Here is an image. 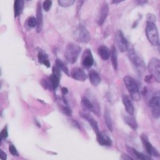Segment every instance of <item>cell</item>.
<instances>
[{"mask_svg":"<svg viewBox=\"0 0 160 160\" xmlns=\"http://www.w3.org/2000/svg\"><path fill=\"white\" fill-rule=\"evenodd\" d=\"M127 51L128 52V57H129L131 62H132L134 67L136 68L138 74L140 75H142L145 72V63L142 61V59L137 55L135 49L133 48V46L131 45L130 43H128Z\"/></svg>","mask_w":160,"mask_h":160,"instance_id":"6da1fadb","label":"cell"},{"mask_svg":"<svg viewBox=\"0 0 160 160\" xmlns=\"http://www.w3.org/2000/svg\"><path fill=\"white\" fill-rule=\"evenodd\" d=\"M123 82L132 99L135 101H139L141 99V95L138 91V84L135 82V80L130 75H127L123 78Z\"/></svg>","mask_w":160,"mask_h":160,"instance_id":"7a4b0ae2","label":"cell"},{"mask_svg":"<svg viewBox=\"0 0 160 160\" xmlns=\"http://www.w3.org/2000/svg\"><path fill=\"white\" fill-rule=\"evenodd\" d=\"M80 52H81V48L79 46L75 43H69L66 47L64 56L68 62L73 64L77 61Z\"/></svg>","mask_w":160,"mask_h":160,"instance_id":"3957f363","label":"cell"},{"mask_svg":"<svg viewBox=\"0 0 160 160\" xmlns=\"http://www.w3.org/2000/svg\"><path fill=\"white\" fill-rule=\"evenodd\" d=\"M146 35L148 37V39L152 45L158 46L159 40H158V32L155 23L153 22H147L146 26Z\"/></svg>","mask_w":160,"mask_h":160,"instance_id":"277c9868","label":"cell"},{"mask_svg":"<svg viewBox=\"0 0 160 160\" xmlns=\"http://www.w3.org/2000/svg\"><path fill=\"white\" fill-rule=\"evenodd\" d=\"M74 38L76 41L82 43H88L91 40V34L83 25H79L74 31Z\"/></svg>","mask_w":160,"mask_h":160,"instance_id":"5b68a950","label":"cell"},{"mask_svg":"<svg viewBox=\"0 0 160 160\" xmlns=\"http://www.w3.org/2000/svg\"><path fill=\"white\" fill-rule=\"evenodd\" d=\"M81 106H82V109L85 111H91L94 112L97 116H100L101 113H100V108L98 107V104L94 103L87 97L83 96L81 99Z\"/></svg>","mask_w":160,"mask_h":160,"instance_id":"8992f818","label":"cell"},{"mask_svg":"<svg viewBox=\"0 0 160 160\" xmlns=\"http://www.w3.org/2000/svg\"><path fill=\"white\" fill-rule=\"evenodd\" d=\"M148 68L151 75L155 78V81L160 82V62L157 58H153L148 64Z\"/></svg>","mask_w":160,"mask_h":160,"instance_id":"52a82bcc","label":"cell"},{"mask_svg":"<svg viewBox=\"0 0 160 160\" xmlns=\"http://www.w3.org/2000/svg\"><path fill=\"white\" fill-rule=\"evenodd\" d=\"M141 140H142L143 147L145 148V150L150 155H152V156L155 157L159 156V152H158V150L155 149V148L152 146V144L150 142L148 135H145V134H142V135H141Z\"/></svg>","mask_w":160,"mask_h":160,"instance_id":"ba28073f","label":"cell"},{"mask_svg":"<svg viewBox=\"0 0 160 160\" xmlns=\"http://www.w3.org/2000/svg\"><path fill=\"white\" fill-rule=\"evenodd\" d=\"M115 42L117 44L118 50L121 52H125L128 50V46L129 42L127 41L124 35L121 31H118L115 34Z\"/></svg>","mask_w":160,"mask_h":160,"instance_id":"9c48e42d","label":"cell"},{"mask_svg":"<svg viewBox=\"0 0 160 160\" xmlns=\"http://www.w3.org/2000/svg\"><path fill=\"white\" fill-rule=\"evenodd\" d=\"M149 107L152 110V115L155 118H159L160 115V98L159 95H155L150 99Z\"/></svg>","mask_w":160,"mask_h":160,"instance_id":"30bf717a","label":"cell"},{"mask_svg":"<svg viewBox=\"0 0 160 160\" xmlns=\"http://www.w3.org/2000/svg\"><path fill=\"white\" fill-rule=\"evenodd\" d=\"M82 66L85 69H90L94 64V58L90 49H86L82 54Z\"/></svg>","mask_w":160,"mask_h":160,"instance_id":"8fae6325","label":"cell"},{"mask_svg":"<svg viewBox=\"0 0 160 160\" xmlns=\"http://www.w3.org/2000/svg\"><path fill=\"white\" fill-rule=\"evenodd\" d=\"M79 115L81 117H82V118H84L85 120H87L88 122H89V124L91 125V128H92L94 131H95V134H96V135H98V134H99V129H98V122H97L96 120L95 119V118H93L92 116H91V115H90L89 113L87 112V111H80L79 112Z\"/></svg>","mask_w":160,"mask_h":160,"instance_id":"7c38bea8","label":"cell"},{"mask_svg":"<svg viewBox=\"0 0 160 160\" xmlns=\"http://www.w3.org/2000/svg\"><path fill=\"white\" fill-rule=\"evenodd\" d=\"M71 77L74 79L77 80V81H80V82H85L88 76L86 75L85 71L83 69L80 68H75L71 70Z\"/></svg>","mask_w":160,"mask_h":160,"instance_id":"4fadbf2b","label":"cell"},{"mask_svg":"<svg viewBox=\"0 0 160 160\" xmlns=\"http://www.w3.org/2000/svg\"><path fill=\"white\" fill-rule=\"evenodd\" d=\"M97 136V141L98 144L101 146H106V147H111L112 146V140L110 138L108 134L105 131H100L99 134Z\"/></svg>","mask_w":160,"mask_h":160,"instance_id":"5bb4252c","label":"cell"},{"mask_svg":"<svg viewBox=\"0 0 160 160\" xmlns=\"http://www.w3.org/2000/svg\"><path fill=\"white\" fill-rule=\"evenodd\" d=\"M108 12H109V8H108V5L107 2H104L102 4V8H101V10H100L99 15H98V25L102 26L103 24V22H105L106 18L108 15Z\"/></svg>","mask_w":160,"mask_h":160,"instance_id":"9a60e30c","label":"cell"},{"mask_svg":"<svg viewBox=\"0 0 160 160\" xmlns=\"http://www.w3.org/2000/svg\"><path fill=\"white\" fill-rule=\"evenodd\" d=\"M122 101L124 107H125L126 111H127L130 115H133L134 111H135V109H134V107H133V104L132 102H131V99H130L129 96H128L127 95H123L122 97Z\"/></svg>","mask_w":160,"mask_h":160,"instance_id":"2e32d148","label":"cell"},{"mask_svg":"<svg viewBox=\"0 0 160 160\" xmlns=\"http://www.w3.org/2000/svg\"><path fill=\"white\" fill-rule=\"evenodd\" d=\"M89 79L91 83L95 87H97L101 82V77L99 73L97 72L95 70H91L89 71Z\"/></svg>","mask_w":160,"mask_h":160,"instance_id":"e0dca14e","label":"cell"},{"mask_svg":"<svg viewBox=\"0 0 160 160\" xmlns=\"http://www.w3.org/2000/svg\"><path fill=\"white\" fill-rule=\"evenodd\" d=\"M37 21H38V26H37V32L39 33L40 31L42 30V6H41V2H38V6H37Z\"/></svg>","mask_w":160,"mask_h":160,"instance_id":"ac0fdd59","label":"cell"},{"mask_svg":"<svg viewBox=\"0 0 160 160\" xmlns=\"http://www.w3.org/2000/svg\"><path fill=\"white\" fill-rule=\"evenodd\" d=\"M38 60L39 63L43 64L45 65L47 68H49L51 67V62L49 61V58H48V55L47 53L44 52L42 50L38 49Z\"/></svg>","mask_w":160,"mask_h":160,"instance_id":"d6986e66","label":"cell"},{"mask_svg":"<svg viewBox=\"0 0 160 160\" xmlns=\"http://www.w3.org/2000/svg\"><path fill=\"white\" fill-rule=\"evenodd\" d=\"M128 151L129 153H131V155L133 156L136 157L137 159H142V160H149V159H152L151 157L149 156H147L143 154V153H141V152H138V151L135 149V148H130V147H128Z\"/></svg>","mask_w":160,"mask_h":160,"instance_id":"ffe728a7","label":"cell"},{"mask_svg":"<svg viewBox=\"0 0 160 160\" xmlns=\"http://www.w3.org/2000/svg\"><path fill=\"white\" fill-rule=\"evenodd\" d=\"M98 53L102 60L106 61L111 56V51L106 46H100L98 49Z\"/></svg>","mask_w":160,"mask_h":160,"instance_id":"44dd1931","label":"cell"},{"mask_svg":"<svg viewBox=\"0 0 160 160\" xmlns=\"http://www.w3.org/2000/svg\"><path fill=\"white\" fill-rule=\"evenodd\" d=\"M111 48H112L111 51V64L115 71H117L118 70V52H117V49L115 45H113Z\"/></svg>","mask_w":160,"mask_h":160,"instance_id":"7402d4cb","label":"cell"},{"mask_svg":"<svg viewBox=\"0 0 160 160\" xmlns=\"http://www.w3.org/2000/svg\"><path fill=\"white\" fill-rule=\"evenodd\" d=\"M24 8V1L23 0H15V5H14V11H15V17L19 16L22 14Z\"/></svg>","mask_w":160,"mask_h":160,"instance_id":"603a6c76","label":"cell"},{"mask_svg":"<svg viewBox=\"0 0 160 160\" xmlns=\"http://www.w3.org/2000/svg\"><path fill=\"white\" fill-rule=\"evenodd\" d=\"M124 121L128 126H129L130 128H132L133 130H137L138 128V124H137L136 121H135V118H133L131 115L130 116H125L124 117Z\"/></svg>","mask_w":160,"mask_h":160,"instance_id":"cb8c5ba5","label":"cell"},{"mask_svg":"<svg viewBox=\"0 0 160 160\" xmlns=\"http://www.w3.org/2000/svg\"><path fill=\"white\" fill-rule=\"evenodd\" d=\"M40 83H41L42 87H43L44 89L48 90V91H55L50 78H48V79H47V78H42V79H41V81H40Z\"/></svg>","mask_w":160,"mask_h":160,"instance_id":"d4e9b609","label":"cell"},{"mask_svg":"<svg viewBox=\"0 0 160 160\" xmlns=\"http://www.w3.org/2000/svg\"><path fill=\"white\" fill-rule=\"evenodd\" d=\"M105 122H106V124H107V126H108V128L109 129V131L112 132L113 131L112 120H111V115H110V112L108 109H105Z\"/></svg>","mask_w":160,"mask_h":160,"instance_id":"484cf974","label":"cell"},{"mask_svg":"<svg viewBox=\"0 0 160 160\" xmlns=\"http://www.w3.org/2000/svg\"><path fill=\"white\" fill-rule=\"evenodd\" d=\"M55 65H56L57 67H58V68H59L60 70H61V71H63L65 74H67L68 75H70L69 71H68V67L65 65V63L62 62V60L59 59V58H57V59L55 60Z\"/></svg>","mask_w":160,"mask_h":160,"instance_id":"4316f807","label":"cell"},{"mask_svg":"<svg viewBox=\"0 0 160 160\" xmlns=\"http://www.w3.org/2000/svg\"><path fill=\"white\" fill-rule=\"evenodd\" d=\"M50 80H51V83H52V86H53V88H54V90H56L57 88H58V86H59V82H60V77H58L56 76V75H51V76L49 77Z\"/></svg>","mask_w":160,"mask_h":160,"instance_id":"83f0119b","label":"cell"},{"mask_svg":"<svg viewBox=\"0 0 160 160\" xmlns=\"http://www.w3.org/2000/svg\"><path fill=\"white\" fill-rule=\"evenodd\" d=\"M27 25L31 28H35V27L37 28L38 26V21H37V18H35V17H30V18H28L27 20Z\"/></svg>","mask_w":160,"mask_h":160,"instance_id":"f1b7e54d","label":"cell"},{"mask_svg":"<svg viewBox=\"0 0 160 160\" xmlns=\"http://www.w3.org/2000/svg\"><path fill=\"white\" fill-rule=\"evenodd\" d=\"M58 2L60 7L68 8V7H71V6L75 3V1L74 0H58Z\"/></svg>","mask_w":160,"mask_h":160,"instance_id":"f546056e","label":"cell"},{"mask_svg":"<svg viewBox=\"0 0 160 160\" xmlns=\"http://www.w3.org/2000/svg\"><path fill=\"white\" fill-rule=\"evenodd\" d=\"M60 108H61V111H62V114H64L67 116L70 117L72 115V111H71V109L68 106H61Z\"/></svg>","mask_w":160,"mask_h":160,"instance_id":"4dcf8cb0","label":"cell"},{"mask_svg":"<svg viewBox=\"0 0 160 160\" xmlns=\"http://www.w3.org/2000/svg\"><path fill=\"white\" fill-rule=\"evenodd\" d=\"M51 6H52V1H51V0H46L42 3V8H43V10L46 12H48V11L51 10Z\"/></svg>","mask_w":160,"mask_h":160,"instance_id":"1f68e13d","label":"cell"},{"mask_svg":"<svg viewBox=\"0 0 160 160\" xmlns=\"http://www.w3.org/2000/svg\"><path fill=\"white\" fill-rule=\"evenodd\" d=\"M8 137V125H6L4 127L3 129L1 131V141L2 140H6Z\"/></svg>","mask_w":160,"mask_h":160,"instance_id":"d6a6232c","label":"cell"},{"mask_svg":"<svg viewBox=\"0 0 160 160\" xmlns=\"http://www.w3.org/2000/svg\"><path fill=\"white\" fill-rule=\"evenodd\" d=\"M9 151H10V153H11V155H13V156H18V155H18V151H17L16 148H15L14 144H10Z\"/></svg>","mask_w":160,"mask_h":160,"instance_id":"836d02e7","label":"cell"},{"mask_svg":"<svg viewBox=\"0 0 160 160\" xmlns=\"http://www.w3.org/2000/svg\"><path fill=\"white\" fill-rule=\"evenodd\" d=\"M52 74L53 75H56V76L60 77V78H61V70H60L56 65L53 67Z\"/></svg>","mask_w":160,"mask_h":160,"instance_id":"e575fe53","label":"cell"},{"mask_svg":"<svg viewBox=\"0 0 160 160\" xmlns=\"http://www.w3.org/2000/svg\"><path fill=\"white\" fill-rule=\"evenodd\" d=\"M146 16H147L148 22H153V23H155L156 22V17H155V15H153V14H148Z\"/></svg>","mask_w":160,"mask_h":160,"instance_id":"d590c367","label":"cell"},{"mask_svg":"<svg viewBox=\"0 0 160 160\" xmlns=\"http://www.w3.org/2000/svg\"><path fill=\"white\" fill-rule=\"evenodd\" d=\"M153 78H154V77H153L151 75H147V76H146L145 78H144V81H145V82H147V83L150 84V83H151V82H152Z\"/></svg>","mask_w":160,"mask_h":160,"instance_id":"8d00e7d4","label":"cell"},{"mask_svg":"<svg viewBox=\"0 0 160 160\" xmlns=\"http://www.w3.org/2000/svg\"><path fill=\"white\" fill-rule=\"evenodd\" d=\"M0 158H1V159H4V160H6L7 159V157H8V155H7V154H6L5 152H4L3 151H2V150H0Z\"/></svg>","mask_w":160,"mask_h":160,"instance_id":"74e56055","label":"cell"},{"mask_svg":"<svg viewBox=\"0 0 160 160\" xmlns=\"http://www.w3.org/2000/svg\"><path fill=\"white\" fill-rule=\"evenodd\" d=\"M121 159H130V160H132V159H134V158H131V157H130L129 155H126V154H122V155H121Z\"/></svg>","mask_w":160,"mask_h":160,"instance_id":"f35d334b","label":"cell"},{"mask_svg":"<svg viewBox=\"0 0 160 160\" xmlns=\"http://www.w3.org/2000/svg\"><path fill=\"white\" fill-rule=\"evenodd\" d=\"M72 125L75 127V128H78V129H81V127H80L79 123H78L77 121H75V120H72Z\"/></svg>","mask_w":160,"mask_h":160,"instance_id":"ab89813d","label":"cell"},{"mask_svg":"<svg viewBox=\"0 0 160 160\" xmlns=\"http://www.w3.org/2000/svg\"><path fill=\"white\" fill-rule=\"evenodd\" d=\"M61 91H62V95H66L68 94V89L67 88H61Z\"/></svg>","mask_w":160,"mask_h":160,"instance_id":"60d3db41","label":"cell"},{"mask_svg":"<svg viewBox=\"0 0 160 160\" xmlns=\"http://www.w3.org/2000/svg\"><path fill=\"white\" fill-rule=\"evenodd\" d=\"M123 2V0H114V1H111V3L112 4H118L120 2Z\"/></svg>","mask_w":160,"mask_h":160,"instance_id":"b9f144b4","label":"cell"},{"mask_svg":"<svg viewBox=\"0 0 160 160\" xmlns=\"http://www.w3.org/2000/svg\"><path fill=\"white\" fill-rule=\"evenodd\" d=\"M62 101H63L64 104H65L66 106H68V100H67V98H65V95H62Z\"/></svg>","mask_w":160,"mask_h":160,"instance_id":"7bdbcfd3","label":"cell"},{"mask_svg":"<svg viewBox=\"0 0 160 160\" xmlns=\"http://www.w3.org/2000/svg\"><path fill=\"white\" fill-rule=\"evenodd\" d=\"M137 4L138 5H142V4H145V3H148V1H136Z\"/></svg>","mask_w":160,"mask_h":160,"instance_id":"ee69618b","label":"cell"},{"mask_svg":"<svg viewBox=\"0 0 160 160\" xmlns=\"http://www.w3.org/2000/svg\"><path fill=\"white\" fill-rule=\"evenodd\" d=\"M147 93H148V88H144L143 89H142V94L143 95H147Z\"/></svg>","mask_w":160,"mask_h":160,"instance_id":"f6af8a7d","label":"cell"}]
</instances>
